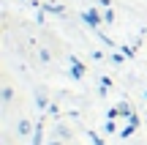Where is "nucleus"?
<instances>
[{
	"mask_svg": "<svg viewBox=\"0 0 147 145\" xmlns=\"http://www.w3.org/2000/svg\"><path fill=\"white\" fill-rule=\"evenodd\" d=\"M84 22H90V25H98V16H95V11H87V14H84Z\"/></svg>",
	"mask_w": 147,
	"mask_h": 145,
	"instance_id": "obj_1",
	"label": "nucleus"
},
{
	"mask_svg": "<svg viewBox=\"0 0 147 145\" xmlns=\"http://www.w3.org/2000/svg\"><path fill=\"white\" fill-rule=\"evenodd\" d=\"M55 145H60V142H55Z\"/></svg>",
	"mask_w": 147,
	"mask_h": 145,
	"instance_id": "obj_2",
	"label": "nucleus"
}]
</instances>
